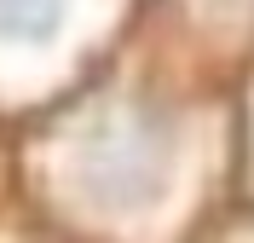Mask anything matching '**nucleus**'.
<instances>
[{"instance_id":"nucleus-1","label":"nucleus","mask_w":254,"mask_h":243,"mask_svg":"<svg viewBox=\"0 0 254 243\" xmlns=\"http://www.w3.org/2000/svg\"><path fill=\"white\" fill-rule=\"evenodd\" d=\"M168 162H174V122L162 110H116L104 116L87 139V191L98 203H110V209H139L150 197L162 191V179H168Z\"/></svg>"},{"instance_id":"nucleus-2","label":"nucleus","mask_w":254,"mask_h":243,"mask_svg":"<svg viewBox=\"0 0 254 243\" xmlns=\"http://www.w3.org/2000/svg\"><path fill=\"white\" fill-rule=\"evenodd\" d=\"M69 0H0V41H47Z\"/></svg>"}]
</instances>
